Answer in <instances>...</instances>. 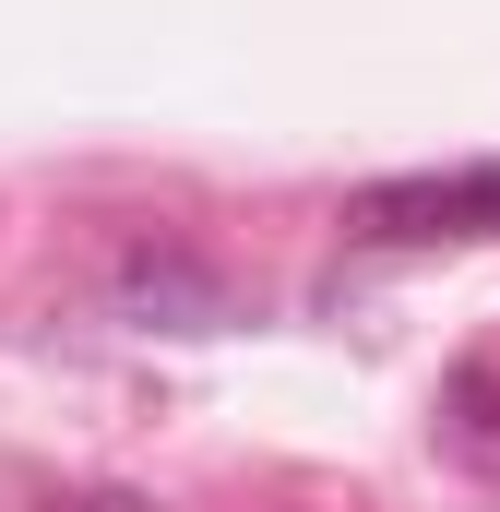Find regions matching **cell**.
<instances>
[{
  "label": "cell",
  "mask_w": 500,
  "mask_h": 512,
  "mask_svg": "<svg viewBox=\"0 0 500 512\" xmlns=\"http://www.w3.org/2000/svg\"><path fill=\"white\" fill-rule=\"evenodd\" d=\"M370 239H489L500 227V167H465V179H393L358 203Z\"/></svg>",
  "instance_id": "obj_1"
}]
</instances>
